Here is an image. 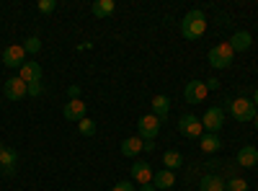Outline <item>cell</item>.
Wrapping results in <instances>:
<instances>
[{"instance_id":"29","label":"cell","mask_w":258,"mask_h":191,"mask_svg":"<svg viewBox=\"0 0 258 191\" xmlns=\"http://www.w3.org/2000/svg\"><path fill=\"white\" fill-rule=\"evenodd\" d=\"M217 88H220V80L217 78H209L207 80V91H217Z\"/></svg>"},{"instance_id":"12","label":"cell","mask_w":258,"mask_h":191,"mask_svg":"<svg viewBox=\"0 0 258 191\" xmlns=\"http://www.w3.org/2000/svg\"><path fill=\"white\" fill-rule=\"evenodd\" d=\"M199 191H225V178L217 173H204L199 178Z\"/></svg>"},{"instance_id":"13","label":"cell","mask_w":258,"mask_h":191,"mask_svg":"<svg viewBox=\"0 0 258 191\" xmlns=\"http://www.w3.org/2000/svg\"><path fill=\"white\" fill-rule=\"evenodd\" d=\"M16 163H18V153L11 150V147H6V150L0 153V171H3L6 176H13L16 173Z\"/></svg>"},{"instance_id":"14","label":"cell","mask_w":258,"mask_h":191,"mask_svg":"<svg viewBox=\"0 0 258 191\" xmlns=\"http://www.w3.org/2000/svg\"><path fill=\"white\" fill-rule=\"evenodd\" d=\"M227 44L232 47V52H245V49H250V44H253V36H250L248 31H235Z\"/></svg>"},{"instance_id":"20","label":"cell","mask_w":258,"mask_h":191,"mask_svg":"<svg viewBox=\"0 0 258 191\" xmlns=\"http://www.w3.org/2000/svg\"><path fill=\"white\" fill-rule=\"evenodd\" d=\"M114 8H116L114 0H96V3L91 6V13H93L96 18H109V16L114 13Z\"/></svg>"},{"instance_id":"16","label":"cell","mask_w":258,"mask_h":191,"mask_svg":"<svg viewBox=\"0 0 258 191\" xmlns=\"http://www.w3.org/2000/svg\"><path fill=\"white\" fill-rule=\"evenodd\" d=\"M238 165H240V168H253V165H258V150H255L253 145L240 147V153H238Z\"/></svg>"},{"instance_id":"7","label":"cell","mask_w":258,"mask_h":191,"mask_svg":"<svg viewBox=\"0 0 258 191\" xmlns=\"http://www.w3.org/2000/svg\"><path fill=\"white\" fill-rule=\"evenodd\" d=\"M3 93H6L8 101H21V98L29 96V86L21 78H8L6 86H3Z\"/></svg>"},{"instance_id":"11","label":"cell","mask_w":258,"mask_h":191,"mask_svg":"<svg viewBox=\"0 0 258 191\" xmlns=\"http://www.w3.org/2000/svg\"><path fill=\"white\" fill-rule=\"evenodd\" d=\"M62 116L68 119V121H80V119H85V103H83L80 98L68 101V103H64V109H62Z\"/></svg>"},{"instance_id":"34","label":"cell","mask_w":258,"mask_h":191,"mask_svg":"<svg viewBox=\"0 0 258 191\" xmlns=\"http://www.w3.org/2000/svg\"><path fill=\"white\" fill-rule=\"evenodd\" d=\"M3 150H6V145H3V142H0V153H3Z\"/></svg>"},{"instance_id":"8","label":"cell","mask_w":258,"mask_h":191,"mask_svg":"<svg viewBox=\"0 0 258 191\" xmlns=\"http://www.w3.org/2000/svg\"><path fill=\"white\" fill-rule=\"evenodd\" d=\"M3 62H6V68H24L26 65V49L21 47V44H11V47H6V52H3Z\"/></svg>"},{"instance_id":"6","label":"cell","mask_w":258,"mask_h":191,"mask_svg":"<svg viewBox=\"0 0 258 191\" xmlns=\"http://www.w3.org/2000/svg\"><path fill=\"white\" fill-rule=\"evenodd\" d=\"M222 124H225V111L220 109V106H212V109L204 111V116H202V126H204L207 132L217 135V132L222 130Z\"/></svg>"},{"instance_id":"21","label":"cell","mask_w":258,"mask_h":191,"mask_svg":"<svg viewBox=\"0 0 258 191\" xmlns=\"http://www.w3.org/2000/svg\"><path fill=\"white\" fill-rule=\"evenodd\" d=\"M199 142H202V150H204V153H209V155H212V153H217L220 147H222L220 137H217V135H212V132L202 135V140H199Z\"/></svg>"},{"instance_id":"15","label":"cell","mask_w":258,"mask_h":191,"mask_svg":"<svg viewBox=\"0 0 258 191\" xmlns=\"http://www.w3.org/2000/svg\"><path fill=\"white\" fill-rule=\"evenodd\" d=\"M18 78L24 80L26 86H29V83H39L41 80V65H39V62H26V65L21 68V75Z\"/></svg>"},{"instance_id":"26","label":"cell","mask_w":258,"mask_h":191,"mask_svg":"<svg viewBox=\"0 0 258 191\" xmlns=\"http://www.w3.org/2000/svg\"><path fill=\"white\" fill-rule=\"evenodd\" d=\"M57 8V0H41V3H39V11L41 13H52Z\"/></svg>"},{"instance_id":"28","label":"cell","mask_w":258,"mask_h":191,"mask_svg":"<svg viewBox=\"0 0 258 191\" xmlns=\"http://www.w3.org/2000/svg\"><path fill=\"white\" fill-rule=\"evenodd\" d=\"M111 191H135V186L129 183V181H119V183H116Z\"/></svg>"},{"instance_id":"9","label":"cell","mask_w":258,"mask_h":191,"mask_svg":"<svg viewBox=\"0 0 258 191\" xmlns=\"http://www.w3.org/2000/svg\"><path fill=\"white\" fill-rule=\"evenodd\" d=\"M207 83H202V80H191V83H186V88H183V98L188 101V103H202L204 98H207Z\"/></svg>"},{"instance_id":"10","label":"cell","mask_w":258,"mask_h":191,"mask_svg":"<svg viewBox=\"0 0 258 191\" xmlns=\"http://www.w3.org/2000/svg\"><path fill=\"white\" fill-rule=\"evenodd\" d=\"M153 168H150V163H145V160H137L135 165H132V181H137L140 186H145V183H153Z\"/></svg>"},{"instance_id":"32","label":"cell","mask_w":258,"mask_h":191,"mask_svg":"<svg viewBox=\"0 0 258 191\" xmlns=\"http://www.w3.org/2000/svg\"><path fill=\"white\" fill-rule=\"evenodd\" d=\"M253 103H255V109H258V88H255V93H253V98H250Z\"/></svg>"},{"instance_id":"5","label":"cell","mask_w":258,"mask_h":191,"mask_svg":"<svg viewBox=\"0 0 258 191\" xmlns=\"http://www.w3.org/2000/svg\"><path fill=\"white\" fill-rule=\"evenodd\" d=\"M178 132L188 140H202L204 135V126H202V119H197L194 114H183L178 119Z\"/></svg>"},{"instance_id":"25","label":"cell","mask_w":258,"mask_h":191,"mask_svg":"<svg viewBox=\"0 0 258 191\" xmlns=\"http://www.w3.org/2000/svg\"><path fill=\"white\" fill-rule=\"evenodd\" d=\"M24 49H26L29 54H36V52L41 49V39H39V36H29L26 44H24Z\"/></svg>"},{"instance_id":"17","label":"cell","mask_w":258,"mask_h":191,"mask_svg":"<svg viewBox=\"0 0 258 191\" xmlns=\"http://www.w3.org/2000/svg\"><path fill=\"white\" fill-rule=\"evenodd\" d=\"M142 150H145V140L142 137H126L121 142V155H126V158H135Z\"/></svg>"},{"instance_id":"18","label":"cell","mask_w":258,"mask_h":191,"mask_svg":"<svg viewBox=\"0 0 258 191\" xmlns=\"http://www.w3.org/2000/svg\"><path fill=\"white\" fill-rule=\"evenodd\" d=\"M153 186L155 188H173L176 186V173L168 171V168H163V171H158L153 176Z\"/></svg>"},{"instance_id":"3","label":"cell","mask_w":258,"mask_h":191,"mask_svg":"<svg viewBox=\"0 0 258 191\" xmlns=\"http://www.w3.org/2000/svg\"><path fill=\"white\" fill-rule=\"evenodd\" d=\"M232 47L227 44V41H220L217 47H212L209 49V62H212V68L214 70H227L232 65Z\"/></svg>"},{"instance_id":"1","label":"cell","mask_w":258,"mask_h":191,"mask_svg":"<svg viewBox=\"0 0 258 191\" xmlns=\"http://www.w3.org/2000/svg\"><path fill=\"white\" fill-rule=\"evenodd\" d=\"M204 31H207V16H204L199 8L188 11V13L183 16V21H181V34H183L188 41H194V39L204 36Z\"/></svg>"},{"instance_id":"19","label":"cell","mask_w":258,"mask_h":191,"mask_svg":"<svg viewBox=\"0 0 258 191\" xmlns=\"http://www.w3.org/2000/svg\"><path fill=\"white\" fill-rule=\"evenodd\" d=\"M150 109H153L155 116H160L163 121L168 119V111H170V98L168 96H155L153 103H150Z\"/></svg>"},{"instance_id":"35","label":"cell","mask_w":258,"mask_h":191,"mask_svg":"<svg viewBox=\"0 0 258 191\" xmlns=\"http://www.w3.org/2000/svg\"><path fill=\"white\" fill-rule=\"evenodd\" d=\"M0 57H3V52H0Z\"/></svg>"},{"instance_id":"24","label":"cell","mask_w":258,"mask_h":191,"mask_svg":"<svg viewBox=\"0 0 258 191\" xmlns=\"http://www.w3.org/2000/svg\"><path fill=\"white\" fill-rule=\"evenodd\" d=\"M78 130H80V135H83V137H93V135H96V121L85 116V119H80V121H78Z\"/></svg>"},{"instance_id":"23","label":"cell","mask_w":258,"mask_h":191,"mask_svg":"<svg viewBox=\"0 0 258 191\" xmlns=\"http://www.w3.org/2000/svg\"><path fill=\"white\" fill-rule=\"evenodd\" d=\"M225 191H248V181L240 176H230L225 181Z\"/></svg>"},{"instance_id":"4","label":"cell","mask_w":258,"mask_h":191,"mask_svg":"<svg viewBox=\"0 0 258 191\" xmlns=\"http://www.w3.org/2000/svg\"><path fill=\"white\" fill-rule=\"evenodd\" d=\"M165 121L160 119V116H155V114H145V116H140V121H137V130H140V137L145 140V142H155V137H158V132H160V126H163Z\"/></svg>"},{"instance_id":"33","label":"cell","mask_w":258,"mask_h":191,"mask_svg":"<svg viewBox=\"0 0 258 191\" xmlns=\"http://www.w3.org/2000/svg\"><path fill=\"white\" fill-rule=\"evenodd\" d=\"M253 124H255V130H258V114H255V119H253Z\"/></svg>"},{"instance_id":"31","label":"cell","mask_w":258,"mask_h":191,"mask_svg":"<svg viewBox=\"0 0 258 191\" xmlns=\"http://www.w3.org/2000/svg\"><path fill=\"white\" fill-rule=\"evenodd\" d=\"M140 191H158L153 183H145V186H140Z\"/></svg>"},{"instance_id":"22","label":"cell","mask_w":258,"mask_h":191,"mask_svg":"<svg viewBox=\"0 0 258 191\" xmlns=\"http://www.w3.org/2000/svg\"><path fill=\"white\" fill-rule=\"evenodd\" d=\"M163 163H165L168 171H176V168L183 165V155H181L178 150H165V153H163Z\"/></svg>"},{"instance_id":"30","label":"cell","mask_w":258,"mask_h":191,"mask_svg":"<svg viewBox=\"0 0 258 191\" xmlns=\"http://www.w3.org/2000/svg\"><path fill=\"white\" fill-rule=\"evenodd\" d=\"M68 96H70V101H75V98L80 96V88H78V86H70V88H68Z\"/></svg>"},{"instance_id":"27","label":"cell","mask_w":258,"mask_h":191,"mask_svg":"<svg viewBox=\"0 0 258 191\" xmlns=\"http://www.w3.org/2000/svg\"><path fill=\"white\" fill-rule=\"evenodd\" d=\"M41 93H44V86H41V80L39 83H29V96H41Z\"/></svg>"},{"instance_id":"2","label":"cell","mask_w":258,"mask_h":191,"mask_svg":"<svg viewBox=\"0 0 258 191\" xmlns=\"http://www.w3.org/2000/svg\"><path fill=\"white\" fill-rule=\"evenodd\" d=\"M227 111L232 114V119H238V121H253L255 119V103L250 98H235V101H227Z\"/></svg>"}]
</instances>
